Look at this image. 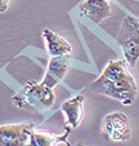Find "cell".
Returning a JSON list of instances; mask_svg holds the SVG:
<instances>
[{"instance_id": "obj_1", "label": "cell", "mask_w": 139, "mask_h": 146, "mask_svg": "<svg viewBox=\"0 0 139 146\" xmlns=\"http://www.w3.org/2000/svg\"><path fill=\"white\" fill-rule=\"evenodd\" d=\"M91 91L121 102L125 106L134 103L138 94V86L129 72L126 61H110L101 75L91 86Z\"/></svg>"}, {"instance_id": "obj_2", "label": "cell", "mask_w": 139, "mask_h": 146, "mask_svg": "<svg viewBox=\"0 0 139 146\" xmlns=\"http://www.w3.org/2000/svg\"><path fill=\"white\" fill-rule=\"evenodd\" d=\"M54 89L37 81H28L11 98L13 106L29 112L42 113L55 104Z\"/></svg>"}, {"instance_id": "obj_3", "label": "cell", "mask_w": 139, "mask_h": 146, "mask_svg": "<svg viewBox=\"0 0 139 146\" xmlns=\"http://www.w3.org/2000/svg\"><path fill=\"white\" fill-rule=\"evenodd\" d=\"M116 40L127 63L131 67H135L139 60V19L132 16L125 17Z\"/></svg>"}, {"instance_id": "obj_4", "label": "cell", "mask_w": 139, "mask_h": 146, "mask_svg": "<svg viewBox=\"0 0 139 146\" xmlns=\"http://www.w3.org/2000/svg\"><path fill=\"white\" fill-rule=\"evenodd\" d=\"M101 132L106 140L123 143L132 138V127L126 113L116 111L105 115Z\"/></svg>"}, {"instance_id": "obj_5", "label": "cell", "mask_w": 139, "mask_h": 146, "mask_svg": "<svg viewBox=\"0 0 139 146\" xmlns=\"http://www.w3.org/2000/svg\"><path fill=\"white\" fill-rule=\"evenodd\" d=\"M33 130V123L0 125V146L29 145L30 135Z\"/></svg>"}, {"instance_id": "obj_6", "label": "cell", "mask_w": 139, "mask_h": 146, "mask_svg": "<svg viewBox=\"0 0 139 146\" xmlns=\"http://www.w3.org/2000/svg\"><path fill=\"white\" fill-rule=\"evenodd\" d=\"M84 17L99 25L111 15V7L107 0H84L78 6Z\"/></svg>"}, {"instance_id": "obj_7", "label": "cell", "mask_w": 139, "mask_h": 146, "mask_svg": "<svg viewBox=\"0 0 139 146\" xmlns=\"http://www.w3.org/2000/svg\"><path fill=\"white\" fill-rule=\"evenodd\" d=\"M67 71H68V62L65 56L51 57L45 77L41 82L49 88L54 89L63 80Z\"/></svg>"}, {"instance_id": "obj_8", "label": "cell", "mask_w": 139, "mask_h": 146, "mask_svg": "<svg viewBox=\"0 0 139 146\" xmlns=\"http://www.w3.org/2000/svg\"><path fill=\"white\" fill-rule=\"evenodd\" d=\"M84 100L82 95H77L61 105V110L65 114L66 125L69 128L76 129L84 119Z\"/></svg>"}, {"instance_id": "obj_9", "label": "cell", "mask_w": 139, "mask_h": 146, "mask_svg": "<svg viewBox=\"0 0 139 146\" xmlns=\"http://www.w3.org/2000/svg\"><path fill=\"white\" fill-rule=\"evenodd\" d=\"M71 128L66 127L65 133L61 136L54 135L45 131L33 130L30 135V146H54L59 144H64L66 146H70L68 142V137L70 136Z\"/></svg>"}, {"instance_id": "obj_10", "label": "cell", "mask_w": 139, "mask_h": 146, "mask_svg": "<svg viewBox=\"0 0 139 146\" xmlns=\"http://www.w3.org/2000/svg\"><path fill=\"white\" fill-rule=\"evenodd\" d=\"M42 36L45 40L47 52L51 57H59V56L67 57L72 52V46L70 43L56 32L50 29H45L42 31Z\"/></svg>"}, {"instance_id": "obj_11", "label": "cell", "mask_w": 139, "mask_h": 146, "mask_svg": "<svg viewBox=\"0 0 139 146\" xmlns=\"http://www.w3.org/2000/svg\"><path fill=\"white\" fill-rule=\"evenodd\" d=\"M11 0H0V13H5L7 11Z\"/></svg>"}]
</instances>
